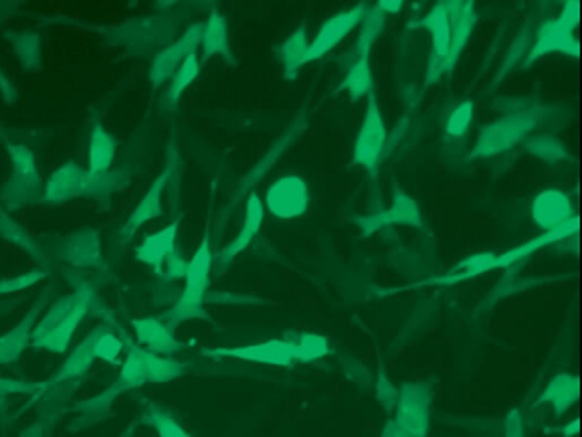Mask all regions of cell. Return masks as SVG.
Masks as SVG:
<instances>
[{
    "label": "cell",
    "instance_id": "obj_15",
    "mask_svg": "<svg viewBox=\"0 0 582 437\" xmlns=\"http://www.w3.org/2000/svg\"><path fill=\"white\" fill-rule=\"evenodd\" d=\"M87 189V172L77 162L61 164L45 183L41 199L49 205H59L85 197Z\"/></svg>",
    "mask_w": 582,
    "mask_h": 437
},
{
    "label": "cell",
    "instance_id": "obj_2",
    "mask_svg": "<svg viewBox=\"0 0 582 437\" xmlns=\"http://www.w3.org/2000/svg\"><path fill=\"white\" fill-rule=\"evenodd\" d=\"M213 264H215V257L211 253V243H209V237H205L199 249L194 251V255L188 259L186 274H184V290L180 298L162 316V320L168 322L172 328L186 320L199 318L205 314Z\"/></svg>",
    "mask_w": 582,
    "mask_h": 437
},
{
    "label": "cell",
    "instance_id": "obj_8",
    "mask_svg": "<svg viewBox=\"0 0 582 437\" xmlns=\"http://www.w3.org/2000/svg\"><path fill=\"white\" fill-rule=\"evenodd\" d=\"M366 98H368V104H366L364 120L354 140V162L366 170H374L380 164V158L384 154L388 132H386L380 104L374 90Z\"/></svg>",
    "mask_w": 582,
    "mask_h": 437
},
{
    "label": "cell",
    "instance_id": "obj_37",
    "mask_svg": "<svg viewBox=\"0 0 582 437\" xmlns=\"http://www.w3.org/2000/svg\"><path fill=\"white\" fill-rule=\"evenodd\" d=\"M148 421L158 433V437H190V433L164 409L152 407L148 413Z\"/></svg>",
    "mask_w": 582,
    "mask_h": 437
},
{
    "label": "cell",
    "instance_id": "obj_34",
    "mask_svg": "<svg viewBox=\"0 0 582 437\" xmlns=\"http://www.w3.org/2000/svg\"><path fill=\"white\" fill-rule=\"evenodd\" d=\"M146 351V348H144ZM144 367H146V383L148 385H160L170 383L184 375V365L170 357H160L150 351L144 355Z\"/></svg>",
    "mask_w": 582,
    "mask_h": 437
},
{
    "label": "cell",
    "instance_id": "obj_9",
    "mask_svg": "<svg viewBox=\"0 0 582 437\" xmlns=\"http://www.w3.org/2000/svg\"><path fill=\"white\" fill-rule=\"evenodd\" d=\"M265 211L277 219H296L310 209V185L298 174H285L265 193Z\"/></svg>",
    "mask_w": 582,
    "mask_h": 437
},
{
    "label": "cell",
    "instance_id": "obj_38",
    "mask_svg": "<svg viewBox=\"0 0 582 437\" xmlns=\"http://www.w3.org/2000/svg\"><path fill=\"white\" fill-rule=\"evenodd\" d=\"M473 112H475V106L471 100L457 104V108L451 112V116L447 120V136L449 138H463L473 124Z\"/></svg>",
    "mask_w": 582,
    "mask_h": 437
},
{
    "label": "cell",
    "instance_id": "obj_3",
    "mask_svg": "<svg viewBox=\"0 0 582 437\" xmlns=\"http://www.w3.org/2000/svg\"><path fill=\"white\" fill-rule=\"evenodd\" d=\"M538 126V114L530 110H518L502 116L500 120L485 126L471 150L473 158H492L504 154L524 142Z\"/></svg>",
    "mask_w": 582,
    "mask_h": 437
},
{
    "label": "cell",
    "instance_id": "obj_28",
    "mask_svg": "<svg viewBox=\"0 0 582 437\" xmlns=\"http://www.w3.org/2000/svg\"><path fill=\"white\" fill-rule=\"evenodd\" d=\"M0 237H5L9 243L17 245L21 251H25L27 255H31L33 259H37L39 264H45V255L39 247V243L23 229V225H19L13 215L0 205Z\"/></svg>",
    "mask_w": 582,
    "mask_h": 437
},
{
    "label": "cell",
    "instance_id": "obj_40",
    "mask_svg": "<svg viewBox=\"0 0 582 437\" xmlns=\"http://www.w3.org/2000/svg\"><path fill=\"white\" fill-rule=\"evenodd\" d=\"M17 47V55L21 59V63L27 67V69H33L37 67L39 63V55H41V41H39V35L27 31L25 35H21L15 43Z\"/></svg>",
    "mask_w": 582,
    "mask_h": 437
},
{
    "label": "cell",
    "instance_id": "obj_20",
    "mask_svg": "<svg viewBox=\"0 0 582 437\" xmlns=\"http://www.w3.org/2000/svg\"><path fill=\"white\" fill-rule=\"evenodd\" d=\"M176 241H178V223H170V225L146 235L138 243L136 259L148 268L162 270L168 257L172 253H176Z\"/></svg>",
    "mask_w": 582,
    "mask_h": 437
},
{
    "label": "cell",
    "instance_id": "obj_21",
    "mask_svg": "<svg viewBox=\"0 0 582 437\" xmlns=\"http://www.w3.org/2000/svg\"><path fill=\"white\" fill-rule=\"evenodd\" d=\"M63 261L77 268H89L100 264L102 259V241L100 233L93 229H83L69 235L61 245Z\"/></svg>",
    "mask_w": 582,
    "mask_h": 437
},
{
    "label": "cell",
    "instance_id": "obj_11",
    "mask_svg": "<svg viewBox=\"0 0 582 437\" xmlns=\"http://www.w3.org/2000/svg\"><path fill=\"white\" fill-rule=\"evenodd\" d=\"M201 23H192L176 41L168 43L162 51L156 53L150 65V81L154 87L164 85L172 79V75L178 71V67L184 63V59L192 53H197L201 45Z\"/></svg>",
    "mask_w": 582,
    "mask_h": 437
},
{
    "label": "cell",
    "instance_id": "obj_31",
    "mask_svg": "<svg viewBox=\"0 0 582 437\" xmlns=\"http://www.w3.org/2000/svg\"><path fill=\"white\" fill-rule=\"evenodd\" d=\"M201 75V57L199 53H192L184 59V63L178 67V71L172 75L168 92H166V104L176 106L182 98V94L188 90V87L199 79Z\"/></svg>",
    "mask_w": 582,
    "mask_h": 437
},
{
    "label": "cell",
    "instance_id": "obj_27",
    "mask_svg": "<svg viewBox=\"0 0 582 437\" xmlns=\"http://www.w3.org/2000/svg\"><path fill=\"white\" fill-rule=\"evenodd\" d=\"M203 57H231V45H229V27L223 15L213 13L201 31V45Z\"/></svg>",
    "mask_w": 582,
    "mask_h": 437
},
{
    "label": "cell",
    "instance_id": "obj_17",
    "mask_svg": "<svg viewBox=\"0 0 582 437\" xmlns=\"http://www.w3.org/2000/svg\"><path fill=\"white\" fill-rule=\"evenodd\" d=\"M132 328L142 348L154 355L172 357L180 351V342L174 334V328L162 318H136L132 320Z\"/></svg>",
    "mask_w": 582,
    "mask_h": 437
},
{
    "label": "cell",
    "instance_id": "obj_1",
    "mask_svg": "<svg viewBox=\"0 0 582 437\" xmlns=\"http://www.w3.org/2000/svg\"><path fill=\"white\" fill-rule=\"evenodd\" d=\"M95 304V294L89 286H81L71 294L53 302L47 312L37 318L31 346L53 355H65L83 318Z\"/></svg>",
    "mask_w": 582,
    "mask_h": 437
},
{
    "label": "cell",
    "instance_id": "obj_10",
    "mask_svg": "<svg viewBox=\"0 0 582 437\" xmlns=\"http://www.w3.org/2000/svg\"><path fill=\"white\" fill-rule=\"evenodd\" d=\"M431 403L433 391L427 383H409L399 389L395 419L417 437H425L431 425Z\"/></svg>",
    "mask_w": 582,
    "mask_h": 437
},
{
    "label": "cell",
    "instance_id": "obj_44",
    "mask_svg": "<svg viewBox=\"0 0 582 437\" xmlns=\"http://www.w3.org/2000/svg\"><path fill=\"white\" fill-rule=\"evenodd\" d=\"M504 437H526V427H524V417L520 409H512L506 417L504 423Z\"/></svg>",
    "mask_w": 582,
    "mask_h": 437
},
{
    "label": "cell",
    "instance_id": "obj_4",
    "mask_svg": "<svg viewBox=\"0 0 582 437\" xmlns=\"http://www.w3.org/2000/svg\"><path fill=\"white\" fill-rule=\"evenodd\" d=\"M7 148L13 174L3 189V195H0V205L11 213L35 203L43 191L35 154L25 144H9Z\"/></svg>",
    "mask_w": 582,
    "mask_h": 437
},
{
    "label": "cell",
    "instance_id": "obj_7",
    "mask_svg": "<svg viewBox=\"0 0 582 437\" xmlns=\"http://www.w3.org/2000/svg\"><path fill=\"white\" fill-rule=\"evenodd\" d=\"M201 355L209 359H233L241 363L269 365V367L294 365V348H291L289 340H283V338H269V340L247 344V346L205 348Z\"/></svg>",
    "mask_w": 582,
    "mask_h": 437
},
{
    "label": "cell",
    "instance_id": "obj_26",
    "mask_svg": "<svg viewBox=\"0 0 582 437\" xmlns=\"http://www.w3.org/2000/svg\"><path fill=\"white\" fill-rule=\"evenodd\" d=\"M95 363L93 357V346H91V336L87 334L73 351L69 353V357L63 361V365L59 367L57 375H55V383H69V381H79L87 375V371L91 369V365Z\"/></svg>",
    "mask_w": 582,
    "mask_h": 437
},
{
    "label": "cell",
    "instance_id": "obj_6",
    "mask_svg": "<svg viewBox=\"0 0 582 437\" xmlns=\"http://www.w3.org/2000/svg\"><path fill=\"white\" fill-rule=\"evenodd\" d=\"M118 156V140L102 124H95L87 150V189L85 195H104L114 189L110 170Z\"/></svg>",
    "mask_w": 582,
    "mask_h": 437
},
{
    "label": "cell",
    "instance_id": "obj_16",
    "mask_svg": "<svg viewBox=\"0 0 582 437\" xmlns=\"http://www.w3.org/2000/svg\"><path fill=\"white\" fill-rule=\"evenodd\" d=\"M530 217L540 229L554 231V229L566 225L576 215H574L572 201L564 191L546 189L534 197V201L530 205Z\"/></svg>",
    "mask_w": 582,
    "mask_h": 437
},
{
    "label": "cell",
    "instance_id": "obj_42",
    "mask_svg": "<svg viewBox=\"0 0 582 437\" xmlns=\"http://www.w3.org/2000/svg\"><path fill=\"white\" fill-rule=\"evenodd\" d=\"M45 383H27V381H15V379H0V399L7 395H25L41 389Z\"/></svg>",
    "mask_w": 582,
    "mask_h": 437
},
{
    "label": "cell",
    "instance_id": "obj_29",
    "mask_svg": "<svg viewBox=\"0 0 582 437\" xmlns=\"http://www.w3.org/2000/svg\"><path fill=\"white\" fill-rule=\"evenodd\" d=\"M91 336V346H93V357L95 361H102L108 365H118L124 357V340L110 328L97 326L89 332Z\"/></svg>",
    "mask_w": 582,
    "mask_h": 437
},
{
    "label": "cell",
    "instance_id": "obj_33",
    "mask_svg": "<svg viewBox=\"0 0 582 437\" xmlns=\"http://www.w3.org/2000/svg\"><path fill=\"white\" fill-rule=\"evenodd\" d=\"M360 33L356 37V45H354V51H356V59H368L370 57V51L374 47V43L378 41L384 25H386V15L380 13L376 7L368 9L362 23H360Z\"/></svg>",
    "mask_w": 582,
    "mask_h": 437
},
{
    "label": "cell",
    "instance_id": "obj_41",
    "mask_svg": "<svg viewBox=\"0 0 582 437\" xmlns=\"http://www.w3.org/2000/svg\"><path fill=\"white\" fill-rule=\"evenodd\" d=\"M376 399L380 401L382 409L386 411H393L395 405H397V397H399V389L391 383V379H388L382 371L378 373L376 377Z\"/></svg>",
    "mask_w": 582,
    "mask_h": 437
},
{
    "label": "cell",
    "instance_id": "obj_18",
    "mask_svg": "<svg viewBox=\"0 0 582 437\" xmlns=\"http://www.w3.org/2000/svg\"><path fill=\"white\" fill-rule=\"evenodd\" d=\"M263 219H265V205H263V201L259 199V195H249L247 205H245V219H243V225H241L239 233L219 253V264L221 266H229L231 261L239 253H243L253 243V239L257 237V233L261 231Z\"/></svg>",
    "mask_w": 582,
    "mask_h": 437
},
{
    "label": "cell",
    "instance_id": "obj_19",
    "mask_svg": "<svg viewBox=\"0 0 582 437\" xmlns=\"http://www.w3.org/2000/svg\"><path fill=\"white\" fill-rule=\"evenodd\" d=\"M449 13V27H451V41H449V53H447V71L453 69L457 59L461 57L465 45L469 43V37L473 33L477 13L473 3H445Z\"/></svg>",
    "mask_w": 582,
    "mask_h": 437
},
{
    "label": "cell",
    "instance_id": "obj_46",
    "mask_svg": "<svg viewBox=\"0 0 582 437\" xmlns=\"http://www.w3.org/2000/svg\"><path fill=\"white\" fill-rule=\"evenodd\" d=\"M380 13H384L386 17H391V15H397L403 11V5L401 3H393V0H382V3L374 5Z\"/></svg>",
    "mask_w": 582,
    "mask_h": 437
},
{
    "label": "cell",
    "instance_id": "obj_48",
    "mask_svg": "<svg viewBox=\"0 0 582 437\" xmlns=\"http://www.w3.org/2000/svg\"><path fill=\"white\" fill-rule=\"evenodd\" d=\"M23 437H43V433H41V425H37V427H33V429H29Z\"/></svg>",
    "mask_w": 582,
    "mask_h": 437
},
{
    "label": "cell",
    "instance_id": "obj_47",
    "mask_svg": "<svg viewBox=\"0 0 582 437\" xmlns=\"http://www.w3.org/2000/svg\"><path fill=\"white\" fill-rule=\"evenodd\" d=\"M564 437H576L578 435V419H574L568 427H562Z\"/></svg>",
    "mask_w": 582,
    "mask_h": 437
},
{
    "label": "cell",
    "instance_id": "obj_32",
    "mask_svg": "<svg viewBox=\"0 0 582 437\" xmlns=\"http://www.w3.org/2000/svg\"><path fill=\"white\" fill-rule=\"evenodd\" d=\"M340 92H346L350 100L358 102L366 98L372 92V71H370V59H356L348 73L344 75L340 83Z\"/></svg>",
    "mask_w": 582,
    "mask_h": 437
},
{
    "label": "cell",
    "instance_id": "obj_24",
    "mask_svg": "<svg viewBox=\"0 0 582 437\" xmlns=\"http://www.w3.org/2000/svg\"><path fill=\"white\" fill-rule=\"evenodd\" d=\"M378 225L388 227V225H407V227H421L423 219H421V211L415 203V199H411L405 191H395L393 195V203L386 211L376 213Z\"/></svg>",
    "mask_w": 582,
    "mask_h": 437
},
{
    "label": "cell",
    "instance_id": "obj_39",
    "mask_svg": "<svg viewBox=\"0 0 582 437\" xmlns=\"http://www.w3.org/2000/svg\"><path fill=\"white\" fill-rule=\"evenodd\" d=\"M45 278H47L45 270H31V272H25V274H19V276H11V278L0 282V296L25 292V290L37 286L39 282H43Z\"/></svg>",
    "mask_w": 582,
    "mask_h": 437
},
{
    "label": "cell",
    "instance_id": "obj_14",
    "mask_svg": "<svg viewBox=\"0 0 582 437\" xmlns=\"http://www.w3.org/2000/svg\"><path fill=\"white\" fill-rule=\"evenodd\" d=\"M176 166V160H168L164 170L158 174V179L152 183V187L148 189V193L140 199V203L136 205V209L132 211L130 219L126 221V225L122 227V239L128 241L132 239L144 225L152 223L154 219H158L164 211L162 207V199L166 193V187L172 179V170Z\"/></svg>",
    "mask_w": 582,
    "mask_h": 437
},
{
    "label": "cell",
    "instance_id": "obj_23",
    "mask_svg": "<svg viewBox=\"0 0 582 437\" xmlns=\"http://www.w3.org/2000/svg\"><path fill=\"white\" fill-rule=\"evenodd\" d=\"M578 393H580L578 377L570 373H558L544 387L540 401L548 405L556 415H564L578 401Z\"/></svg>",
    "mask_w": 582,
    "mask_h": 437
},
{
    "label": "cell",
    "instance_id": "obj_12",
    "mask_svg": "<svg viewBox=\"0 0 582 437\" xmlns=\"http://www.w3.org/2000/svg\"><path fill=\"white\" fill-rule=\"evenodd\" d=\"M366 11H368L366 5H356V7H350V9L340 11L334 17H330L320 27V31L316 33V37L310 41L308 55H306V65L312 63V61L322 59L332 49H336L356 29V25L362 23Z\"/></svg>",
    "mask_w": 582,
    "mask_h": 437
},
{
    "label": "cell",
    "instance_id": "obj_22",
    "mask_svg": "<svg viewBox=\"0 0 582 437\" xmlns=\"http://www.w3.org/2000/svg\"><path fill=\"white\" fill-rule=\"evenodd\" d=\"M39 316V306L27 312V316L9 332L0 334V367L17 363L31 346V334Z\"/></svg>",
    "mask_w": 582,
    "mask_h": 437
},
{
    "label": "cell",
    "instance_id": "obj_30",
    "mask_svg": "<svg viewBox=\"0 0 582 437\" xmlns=\"http://www.w3.org/2000/svg\"><path fill=\"white\" fill-rule=\"evenodd\" d=\"M144 355L146 351L142 346H132L128 348V355L122 363V369H120V377L118 381L114 383V387L120 391V393H126V391H134V389H140L146 383V367H144Z\"/></svg>",
    "mask_w": 582,
    "mask_h": 437
},
{
    "label": "cell",
    "instance_id": "obj_36",
    "mask_svg": "<svg viewBox=\"0 0 582 437\" xmlns=\"http://www.w3.org/2000/svg\"><path fill=\"white\" fill-rule=\"evenodd\" d=\"M526 148L530 154H534L536 158L548 162V164H556V162H562L568 158V150L566 146L550 136V134H536L532 136L530 140H526Z\"/></svg>",
    "mask_w": 582,
    "mask_h": 437
},
{
    "label": "cell",
    "instance_id": "obj_25",
    "mask_svg": "<svg viewBox=\"0 0 582 437\" xmlns=\"http://www.w3.org/2000/svg\"><path fill=\"white\" fill-rule=\"evenodd\" d=\"M308 31L306 27H300L296 33H291V37L281 45L279 49V59L283 67L285 79H296L300 69L306 65V55H308Z\"/></svg>",
    "mask_w": 582,
    "mask_h": 437
},
{
    "label": "cell",
    "instance_id": "obj_43",
    "mask_svg": "<svg viewBox=\"0 0 582 437\" xmlns=\"http://www.w3.org/2000/svg\"><path fill=\"white\" fill-rule=\"evenodd\" d=\"M186 266H188V261H184L180 253H172V255L168 257L166 264L162 266L160 272H162L168 280H178V278H184V274H186Z\"/></svg>",
    "mask_w": 582,
    "mask_h": 437
},
{
    "label": "cell",
    "instance_id": "obj_35",
    "mask_svg": "<svg viewBox=\"0 0 582 437\" xmlns=\"http://www.w3.org/2000/svg\"><path fill=\"white\" fill-rule=\"evenodd\" d=\"M289 342L291 348H294V363H314L330 353L328 338L316 332H304Z\"/></svg>",
    "mask_w": 582,
    "mask_h": 437
},
{
    "label": "cell",
    "instance_id": "obj_45",
    "mask_svg": "<svg viewBox=\"0 0 582 437\" xmlns=\"http://www.w3.org/2000/svg\"><path fill=\"white\" fill-rule=\"evenodd\" d=\"M382 437H417V435L411 433L409 429H405L397 419H391L384 425Z\"/></svg>",
    "mask_w": 582,
    "mask_h": 437
},
{
    "label": "cell",
    "instance_id": "obj_5",
    "mask_svg": "<svg viewBox=\"0 0 582 437\" xmlns=\"http://www.w3.org/2000/svg\"><path fill=\"white\" fill-rule=\"evenodd\" d=\"M578 25V3H568L558 19L542 23L536 31L534 43L528 47L526 65H532L536 59L548 53H566L578 55V39L574 37V29Z\"/></svg>",
    "mask_w": 582,
    "mask_h": 437
},
{
    "label": "cell",
    "instance_id": "obj_13",
    "mask_svg": "<svg viewBox=\"0 0 582 437\" xmlns=\"http://www.w3.org/2000/svg\"><path fill=\"white\" fill-rule=\"evenodd\" d=\"M415 27L427 29L431 37V61L427 69V81L435 83L447 71V53L451 41V27H449V13L445 3L435 5Z\"/></svg>",
    "mask_w": 582,
    "mask_h": 437
}]
</instances>
